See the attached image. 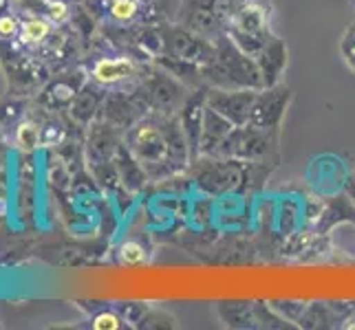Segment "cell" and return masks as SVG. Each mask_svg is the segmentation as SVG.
I'll use <instances>...</instances> for the list:
<instances>
[{
    "label": "cell",
    "mask_w": 355,
    "mask_h": 330,
    "mask_svg": "<svg viewBox=\"0 0 355 330\" xmlns=\"http://www.w3.org/2000/svg\"><path fill=\"white\" fill-rule=\"evenodd\" d=\"M132 71H135V64L128 57L100 59V62L93 66V77L100 84H115L132 75Z\"/></svg>",
    "instance_id": "1"
},
{
    "label": "cell",
    "mask_w": 355,
    "mask_h": 330,
    "mask_svg": "<svg viewBox=\"0 0 355 330\" xmlns=\"http://www.w3.org/2000/svg\"><path fill=\"white\" fill-rule=\"evenodd\" d=\"M49 33H51V20L46 16L44 18L35 16V18H29L20 27V40L24 44H40L42 40H46Z\"/></svg>",
    "instance_id": "2"
},
{
    "label": "cell",
    "mask_w": 355,
    "mask_h": 330,
    "mask_svg": "<svg viewBox=\"0 0 355 330\" xmlns=\"http://www.w3.org/2000/svg\"><path fill=\"white\" fill-rule=\"evenodd\" d=\"M137 0H113L111 3V16L115 20H121V22H126L130 20L135 14H137Z\"/></svg>",
    "instance_id": "3"
},
{
    "label": "cell",
    "mask_w": 355,
    "mask_h": 330,
    "mask_svg": "<svg viewBox=\"0 0 355 330\" xmlns=\"http://www.w3.org/2000/svg\"><path fill=\"white\" fill-rule=\"evenodd\" d=\"M121 262H126V264H141L144 258H146V253H144V247L139 242H124L121 244Z\"/></svg>",
    "instance_id": "4"
},
{
    "label": "cell",
    "mask_w": 355,
    "mask_h": 330,
    "mask_svg": "<svg viewBox=\"0 0 355 330\" xmlns=\"http://www.w3.org/2000/svg\"><path fill=\"white\" fill-rule=\"evenodd\" d=\"M18 145L24 150H31L38 145V128L31 124H22L18 128Z\"/></svg>",
    "instance_id": "5"
},
{
    "label": "cell",
    "mask_w": 355,
    "mask_h": 330,
    "mask_svg": "<svg viewBox=\"0 0 355 330\" xmlns=\"http://www.w3.org/2000/svg\"><path fill=\"white\" fill-rule=\"evenodd\" d=\"M46 18L51 22H64L69 18V7L62 0H46Z\"/></svg>",
    "instance_id": "6"
},
{
    "label": "cell",
    "mask_w": 355,
    "mask_h": 330,
    "mask_svg": "<svg viewBox=\"0 0 355 330\" xmlns=\"http://www.w3.org/2000/svg\"><path fill=\"white\" fill-rule=\"evenodd\" d=\"M121 326V322H119V317L115 315V313H100L93 320V328L95 330H117Z\"/></svg>",
    "instance_id": "7"
},
{
    "label": "cell",
    "mask_w": 355,
    "mask_h": 330,
    "mask_svg": "<svg viewBox=\"0 0 355 330\" xmlns=\"http://www.w3.org/2000/svg\"><path fill=\"white\" fill-rule=\"evenodd\" d=\"M18 31H20V24L14 16L0 18V35H3V38H14V35H18Z\"/></svg>",
    "instance_id": "8"
}]
</instances>
